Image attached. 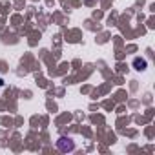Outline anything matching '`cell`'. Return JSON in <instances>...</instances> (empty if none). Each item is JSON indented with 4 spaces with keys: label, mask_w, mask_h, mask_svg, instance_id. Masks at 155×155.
<instances>
[{
    "label": "cell",
    "mask_w": 155,
    "mask_h": 155,
    "mask_svg": "<svg viewBox=\"0 0 155 155\" xmlns=\"http://www.w3.org/2000/svg\"><path fill=\"white\" fill-rule=\"evenodd\" d=\"M57 148H58L60 151H73V150H75V142H73L69 137H60V139L57 140Z\"/></svg>",
    "instance_id": "1"
},
{
    "label": "cell",
    "mask_w": 155,
    "mask_h": 155,
    "mask_svg": "<svg viewBox=\"0 0 155 155\" xmlns=\"http://www.w3.org/2000/svg\"><path fill=\"white\" fill-rule=\"evenodd\" d=\"M133 64H135V69H139V71L146 69V60H144V58H135Z\"/></svg>",
    "instance_id": "2"
}]
</instances>
